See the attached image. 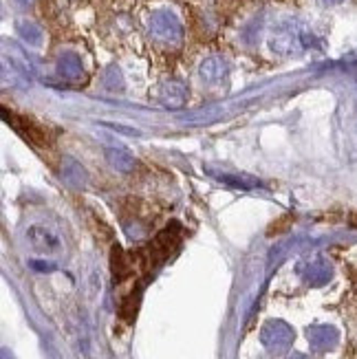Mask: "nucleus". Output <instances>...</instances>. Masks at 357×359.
<instances>
[{
	"label": "nucleus",
	"instance_id": "nucleus-4",
	"mask_svg": "<svg viewBox=\"0 0 357 359\" xmlns=\"http://www.w3.org/2000/svg\"><path fill=\"white\" fill-rule=\"evenodd\" d=\"M322 5H327V7H333V5H339L342 0H320Z\"/></svg>",
	"mask_w": 357,
	"mask_h": 359
},
{
	"label": "nucleus",
	"instance_id": "nucleus-2",
	"mask_svg": "<svg viewBox=\"0 0 357 359\" xmlns=\"http://www.w3.org/2000/svg\"><path fill=\"white\" fill-rule=\"evenodd\" d=\"M227 73V62L221 57V55H210L201 62V69H198V75L203 77L208 84H216L221 82Z\"/></svg>",
	"mask_w": 357,
	"mask_h": 359
},
{
	"label": "nucleus",
	"instance_id": "nucleus-3",
	"mask_svg": "<svg viewBox=\"0 0 357 359\" xmlns=\"http://www.w3.org/2000/svg\"><path fill=\"white\" fill-rule=\"evenodd\" d=\"M18 34H20L22 42L27 46H31V49H38V46L42 44V40H44V31L34 20H22L18 25Z\"/></svg>",
	"mask_w": 357,
	"mask_h": 359
},
{
	"label": "nucleus",
	"instance_id": "nucleus-5",
	"mask_svg": "<svg viewBox=\"0 0 357 359\" xmlns=\"http://www.w3.org/2000/svg\"><path fill=\"white\" fill-rule=\"evenodd\" d=\"M13 3L18 5V7H29L31 3H34V0H13Z\"/></svg>",
	"mask_w": 357,
	"mask_h": 359
},
{
	"label": "nucleus",
	"instance_id": "nucleus-1",
	"mask_svg": "<svg viewBox=\"0 0 357 359\" xmlns=\"http://www.w3.org/2000/svg\"><path fill=\"white\" fill-rule=\"evenodd\" d=\"M148 34L154 42L166 46V49H175L183 40L181 15L173 7L152 9L148 15Z\"/></svg>",
	"mask_w": 357,
	"mask_h": 359
}]
</instances>
